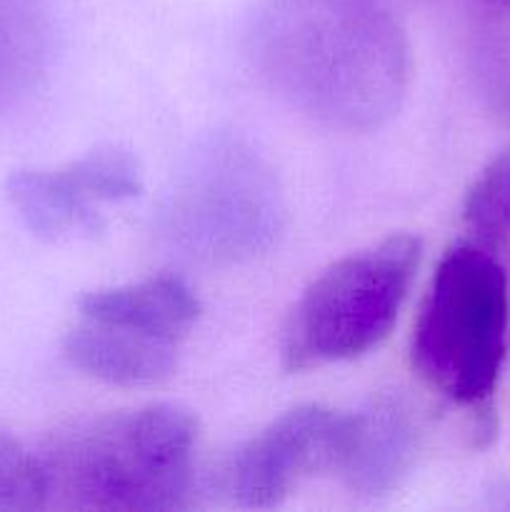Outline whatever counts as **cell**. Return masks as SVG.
<instances>
[{"label": "cell", "instance_id": "cell-1", "mask_svg": "<svg viewBox=\"0 0 510 512\" xmlns=\"http://www.w3.org/2000/svg\"><path fill=\"white\" fill-rule=\"evenodd\" d=\"M248 58L283 103L345 133L388 123L410 85L408 38L378 0H265Z\"/></svg>", "mask_w": 510, "mask_h": 512}, {"label": "cell", "instance_id": "cell-2", "mask_svg": "<svg viewBox=\"0 0 510 512\" xmlns=\"http://www.w3.org/2000/svg\"><path fill=\"white\" fill-rule=\"evenodd\" d=\"M198 420L180 405H145L58 430L38 453L45 508L175 512L190 505Z\"/></svg>", "mask_w": 510, "mask_h": 512}, {"label": "cell", "instance_id": "cell-3", "mask_svg": "<svg viewBox=\"0 0 510 512\" xmlns=\"http://www.w3.org/2000/svg\"><path fill=\"white\" fill-rule=\"evenodd\" d=\"M283 190L273 165L230 133L188 153L158 210V238L175 258L238 265L265 253L283 228Z\"/></svg>", "mask_w": 510, "mask_h": 512}, {"label": "cell", "instance_id": "cell-4", "mask_svg": "<svg viewBox=\"0 0 510 512\" xmlns=\"http://www.w3.org/2000/svg\"><path fill=\"white\" fill-rule=\"evenodd\" d=\"M508 278L480 245L460 243L438 263L420 305L410 360L425 385L460 405H483L508 348Z\"/></svg>", "mask_w": 510, "mask_h": 512}, {"label": "cell", "instance_id": "cell-5", "mask_svg": "<svg viewBox=\"0 0 510 512\" xmlns=\"http://www.w3.org/2000/svg\"><path fill=\"white\" fill-rule=\"evenodd\" d=\"M420 263V240L390 235L335 260L305 288L283 330V365L305 373L353 360L388 338Z\"/></svg>", "mask_w": 510, "mask_h": 512}, {"label": "cell", "instance_id": "cell-6", "mask_svg": "<svg viewBox=\"0 0 510 512\" xmlns=\"http://www.w3.org/2000/svg\"><path fill=\"white\" fill-rule=\"evenodd\" d=\"M350 435V415L300 405L255 433L225 470V488L243 508H275L303 480L338 475Z\"/></svg>", "mask_w": 510, "mask_h": 512}, {"label": "cell", "instance_id": "cell-7", "mask_svg": "<svg viewBox=\"0 0 510 512\" xmlns=\"http://www.w3.org/2000/svg\"><path fill=\"white\" fill-rule=\"evenodd\" d=\"M8 198L40 238L100 235L103 203L130 200L143 190V173L130 150L105 145L58 170H18L8 178Z\"/></svg>", "mask_w": 510, "mask_h": 512}, {"label": "cell", "instance_id": "cell-8", "mask_svg": "<svg viewBox=\"0 0 510 512\" xmlns=\"http://www.w3.org/2000/svg\"><path fill=\"white\" fill-rule=\"evenodd\" d=\"M420 423L398 395H380L350 415V435L338 475L360 498L393 493L420 453Z\"/></svg>", "mask_w": 510, "mask_h": 512}, {"label": "cell", "instance_id": "cell-9", "mask_svg": "<svg viewBox=\"0 0 510 512\" xmlns=\"http://www.w3.org/2000/svg\"><path fill=\"white\" fill-rule=\"evenodd\" d=\"M78 313L80 318L180 345L198 323L200 303L188 283L175 275H158L83 295Z\"/></svg>", "mask_w": 510, "mask_h": 512}, {"label": "cell", "instance_id": "cell-10", "mask_svg": "<svg viewBox=\"0 0 510 512\" xmlns=\"http://www.w3.org/2000/svg\"><path fill=\"white\" fill-rule=\"evenodd\" d=\"M63 353L73 368L103 383L145 388L163 383L175 373L180 345L80 318L65 335Z\"/></svg>", "mask_w": 510, "mask_h": 512}, {"label": "cell", "instance_id": "cell-11", "mask_svg": "<svg viewBox=\"0 0 510 512\" xmlns=\"http://www.w3.org/2000/svg\"><path fill=\"white\" fill-rule=\"evenodd\" d=\"M53 53L50 0H0V110L43 85Z\"/></svg>", "mask_w": 510, "mask_h": 512}, {"label": "cell", "instance_id": "cell-12", "mask_svg": "<svg viewBox=\"0 0 510 512\" xmlns=\"http://www.w3.org/2000/svg\"><path fill=\"white\" fill-rule=\"evenodd\" d=\"M465 223L478 245L510 263V150L490 160L465 198Z\"/></svg>", "mask_w": 510, "mask_h": 512}, {"label": "cell", "instance_id": "cell-13", "mask_svg": "<svg viewBox=\"0 0 510 512\" xmlns=\"http://www.w3.org/2000/svg\"><path fill=\"white\" fill-rule=\"evenodd\" d=\"M45 510V480L38 453L0 430V512Z\"/></svg>", "mask_w": 510, "mask_h": 512}, {"label": "cell", "instance_id": "cell-14", "mask_svg": "<svg viewBox=\"0 0 510 512\" xmlns=\"http://www.w3.org/2000/svg\"><path fill=\"white\" fill-rule=\"evenodd\" d=\"M488 3H498V5H510V0H488Z\"/></svg>", "mask_w": 510, "mask_h": 512}]
</instances>
